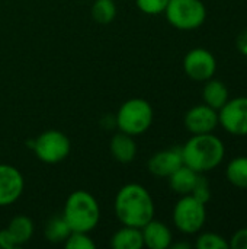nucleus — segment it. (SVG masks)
Returning a JSON list of instances; mask_svg holds the SVG:
<instances>
[{
    "label": "nucleus",
    "mask_w": 247,
    "mask_h": 249,
    "mask_svg": "<svg viewBox=\"0 0 247 249\" xmlns=\"http://www.w3.org/2000/svg\"><path fill=\"white\" fill-rule=\"evenodd\" d=\"M115 216L124 226L141 229L154 219V201L148 190L140 184L124 185L115 197Z\"/></svg>",
    "instance_id": "1"
},
{
    "label": "nucleus",
    "mask_w": 247,
    "mask_h": 249,
    "mask_svg": "<svg viewBox=\"0 0 247 249\" xmlns=\"http://www.w3.org/2000/svg\"><path fill=\"white\" fill-rule=\"evenodd\" d=\"M181 149L183 165L198 174H205L220 166L226 155L223 140L213 133L192 134Z\"/></svg>",
    "instance_id": "2"
},
{
    "label": "nucleus",
    "mask_w": 247,
    "mask_h": 249,
    "mask_svg": "<svg viewBox=\"0 0 247 249\" xmlns=\"http://www.w3.org/2000/svg\"><path fill=\"white\" fill-rule=\"evenodd\" d=\"M63 217L71 232H92L100 220V207L98 200L83 190L71 193L64 204Z\"/></svg>",
    "instance_id": "3"
},
{
    "label": "nucleus",
    "mask_w": 247,
    "mask_h": 249,
    "mask_svg": "<svg viewBox=\"0 0 247 249\" xmlns=\"http://www.w3.org/2000/svg\"><path fill=\"white\" fill-rule=\"evenodd\" d=\"M153 118L154 112L150 102L143 98H131L119 107L115 115V125L119 131L135 137L151 127Z\"/></svg>",
    "instance_id": "4"
},
{
    "label": "nucleus",
    "mask_w": 247,
    "mask_h": 249,
    "mask_svg": "<svg viewBox=\"0 0 247 249\" xmlns=\"http://www.w3.org/2000/svg\"><path fill=\"white\" fill-rule=\"evenodd\" d=\"M165 15L173 28L194 31L205 22L207 7L202 0H169Z\"/></svg>",
    "instance_id": "5"
},
{
    "label": "nucleus",
    "mask_w": 247,
    "mask_h": 249,
    "mask_svg": "<svg viewBox=\"0 0 247 249\" xmlns=\"http://www.w3.org/2000/svg\"><path fill=\"white\" fill-rule=\"evenodd\" d=\"M207 220L205 204L198 201L194 196H181V200L173 209V223L176 229L185 235L198 233Z\"/></svg>",
    "instance_id": "6"
},
{
    "label": "nucleus",
    "mask_w": 247,
    "mask_h": 249,
    "mask_svg": "<svg viewBox=\"0 0 247 249\" xmlns=\"http://www.w3.org/2000/svg\"><path fill=\"white\" fill-rule=\"evenodd\" d=\"M36 158L48 165L63 162L71 150L70 139L58 130H47L41 133L31 144Z\"/></svg>",
    "instance_id": "7"
},
{
    "label": "nucleus",
    "mask_w": 247,
    "mask_h": 249,
    "mask_svg": "<svg viewBox=\"0 0 247 249\" xmlns=\"http://www.w3.org/2000/svg\"><path fill=\"white\" fill-rule=\"evenodd\" d=\"M218 124L231 136H247V96L229 99L218 109Z\"/></svg>",
    "instance_id": "8"
},
{
    "label": "nucleus",
    "mask_w": 247,
    "mask_h": 249,
    "mask_svg": "<svg viewBox=\"0 0 247 249\" xmlns=\"http://www.w3.org/2000/svg\"><path fill=\"white\" fill-rule=\"evenodd\" d=\"M186 76L197 82H207L217 71V60L207 48H194L183 58Z\"/></svg>",
    "instance_id": "9"
},
{
    "label": "nucleus",
    "mask_w": 247,
    "mask_h": 249,
    "mask_svg": "<svg viewBox=\"0 0 247 249\" xmlns=\"http://www.w3.org/2000/svg\"><path fill=\"white\" fill-rule=\"evenodd\" d=\"M25 188L20 171L12 165L0 163V207L12 206L19 200Z\"/></svg>",
    "instance_id": "10"
},
{
    "label": "nucleus",
    "mask_w": 247,
    "mask_h": 249,
    "mask_svg": "<svg viewBox=\"0 0 247 249\" xmlns=\"http://www.w3.org/2000/svg\"><path fill=\"white\" fill-rule=\"evenodd\" d=\"M183 123L191 134L213 133L218 125V111L205 104L197 105L186 112Z\"/></svg>",
    "instance_id": "11"
},
{
    "label": "nucleus",
    "mask_w": 247,
    "mask_h": 249,
    "mask_svg": "<svg viewBox=\"0 0 247 249\" xmlns=\"http://www.w3.org/2000/svg\"><path fill=\"white\" fill-rule=\"evenodd\" d=\"M182 165H183L182 149L172 147V149H166V150H160L154 153L147 162V169L150 174L156 177L169 178Z\"/></svg>",
    "instance_id": "12"
},
{
    "label": "nucleus",
    "mask_w": 247,
    "mask_h": 249,
    "mask_svg": "<svg viewBox=\"0 0 247 249\" xmlns=\"http://www.w3.org/2000/svg\"><path fill=\"white\" fill-rule=\"evenodd\" d=\"M141 233L144 247L148 249H167L170 248L173 241V235L169 226L154 219H151L147 225L141 228Z\"/></svg>",
    "instance_id": "13"
},
{
    "label": "nucleus",
    "mask_w": 247,
    "mask_h": 249,
    "mask_svg": "<svg viewBox=\"0 0 247 249\" xmlns=\"http://www.w3.org/2000/svg\"><path fill=\"white\" fill-rule=\"evenodd\" d=\"M111 153L119 163H130L137 156V144L134 137L122 131L115 133L111 139Z\"/></svg>",
    "instance_id": "14"
},
{
    "label": "nucleus",
    "mask_w": 247,
    "mask_h": 249,
    "mask_svg": "<svg viewBox=\"0 0 247 249\" xmlns=\"http://www.w3.org/2000/svg\"><path fill=\"white\" fill-rule=\"evenodd\" d=\"M201 174L195 172L186 165H182L178 168L170 177H169V187L173 193L179 196H188L192 193L194 187L197 185V181Z\"/></svg>",
    "instance_id": "15"
},
{
    "label": "nucleus",
    "mask_w": 247,
    "mask_h": 249,
    "mask_svg": "<svg viewBox=\"0 0 247 249\" xmlns=\"http://www.w3.org/2000/svg\"><path fill=\"white\" fill-rule=\"evenodd\" d=\"M202 99L205 105L218 111L230 99L229 88L226 86L224 82L211 77L205 82V86L202 89Z\"/></svg>",
    "instance_id": "16"
},
{
    "label": "nucleus",
    "mask_w": 247,
    "mask_h": 249,
    "mask_svg": "<svg viewBox=\"0 0 247 249\" xmlns=\"http://www.w3.org/2000/svg\"><path fill=\"white\" fill-rule=\"evenodd\" d=\"M111 247L114 249H141L144 247L141 229L132 226L118 229L111 238Z\"/></svg>",
    "instance_id": "17"
},
{
    "label": "nucleus",
    "mask_w": 247,
    "mask_h": 249,
    "mask_svg": "<svg viewBox=\"0 0 247 249\" xmlns=\"http://www.w3.org/2000/svg\"><path fill=\"white\" fill-rule=\"evenodd\" d=\"M7 231L12 233V236L16 241L17 247H20V245L31 241V238L33 235V223L28 216L19 214V216H15L10 220L9 226H7Z\"/></svg>",
    "instance_id": "18"
},
{
    "label": "nucleus",
    "mask_w": 247,
    "mask_h": 249,
    "mask_svg": "<svg viewBox=\"0 0 247 249\" xmlns=\"http://www.w3.org/2000/svg\"><path fill=\"white\" fill-rule=\"evenodd\" d=\"M71 233V229L68 228L67 222L64 220L63 216H54L51 217L44 229V235L47 241L52 244H64V241L68 238Z\"/></svg>",
    "instance_id": "19"
},
{
    "label": "nucleus",
    "mask_w": 247,
    "mask_h": 249,
    "mask_svg": "<svg viewBox=\"0 0 247 249\" xmlns=\"http://www.w3.org/2000/svg\"><path fill=\"white\" fill-rule=\"evenodd\" d=\"M226 177L234 187L247 190V156L234 158L226 169Z\"/></svg>",
    "instance_id": "20"
},
{
    "label": "nucleus",
    "mask_w": 247,
    "mask_h": 249,
    "mask_svg": "<svg viewBox=\"0 0 247 249\" xmlns=\"http://www.w3.org/2000/svg\"><path fill=\"white\" fill-rule=\"evenodd\" d=\"M116 16L115 0H95L92 4V18L102 25L111 23Z\"/></svg>",
    "instance_id": "21"
},
{
    "label": "nucleus",
    "mask_w": 247,
    "mask_h": 249,
    "mask_svg": "<svg viewBox=\"0 0 247 249\" xmlns=\"http://www.w3.org/2000/svg\"><path fill=\"white\" fill-rule=\"evenodd\" d=\"M195 247L198 249H227L230 245L229 241H226V238H223L221 235L214 232H205L197 238Z\"/></svg>",
    "instance_id": "22"
},
{
    "label": "nucleus",
    "mask_w": 247,
    "mask_h": 249,
    "mask_svg": "<svg viewBox=\"0 0 247 249\" xmlns=\"http://www.w3.org/2000/svg\"><path fill=\"white\" fill-rule=\"evenodd\" d=\"M66 249H95L96 244L89 236V233L84 232H71L68 238L64 241Z\"/></svg>",
    "instance_id": "23"
},
{
    "label": "nucleus",
    "mask_w": 247,
    "mask_h": 249,
    "mask_svg": "<svg viewBox=\"0 0 247 249\" xmlns=\"http://www.w3.org/2000/svg\"><path fill=\"white\" fill-rule=\"evenodd\" d=\"M169 0H135L137 7L146 15H160L165 13Z\"/></svg>",
    "instance_id": "24"
},
{
    "label": "nucleus",
    "mask_w": 247,
    "mask_h": 249,
    "mask_svg": "<svg viewBox=\"0 0 247 249\" xmlns=\"http://www.w3.org/2000/svg\"><path fill=\"white\" fill-rule=\"evenodd\" d=\"M191 196H194L198 201H201V203H204V204H207V203L211 200V188H210L208 181H207L204 177L199 175V178H198V181H197V185L194 187Z\"/></svg>",
    "instance_id": "25"
},
{
    "label": "nucleus",
    "mask_w": 247,
    "mask_h": 249,
    "mask_svg": "<svg viewBox=\"0 0 247 249\" xmlns=\"http://www.w3.org/2000/svg\"><path fill=\"white\" fill-rule=\"evenodd\" d=\"M230 248L233 249H247V228L239 229L229 242Z\"/></svg>",
    "instance_id": "26"
},
{
    "label": "nucleus",
    "mask_w": 247,
    "mask_h": 249,
    "mask_svg": "<svg viewBox=\"0 0 247 249\" xmlns=\"http://www.w3.org/2000/svg\"><path fill=\"white\" fill-rule=\"evenodd\" d=\"M19 248L16 241L13 239L12 233L6 229L0 231V249H16Z\"/></svg>",
    "instance_id": "27"
},
{
    "label": "nucleus",
    "mask_w": 247,
    "mask_h": 249,
    "mask_svg": "<svg viewBox=\"0 0 247 249\" xmlns=\"http://www.w3.org/2000/svg\"><path fill=\"white\" fill-rule=\"evenodd\" d=\"M236 47L242 55L247 57V28L239 32V35L236 38Z\"/></svg>",
    "instance_id": "28"
},
{
    "label": "nucleus",
    "mask_w": 247,
    "mask_h": 249,
    "mask_svg": "<svg viewBox=\"0 0 247 249\" xmlns=\"http://www.w3.org/2000/svg\"><path fill=\"white\" fill-rule=\"evenodd\" d=\"M170 248H173V249H189V248H191V245H189V244H186V242H179V244H172V245H170Z\"/></svg>",
    "instance_id": "29"
}]
</instances>
